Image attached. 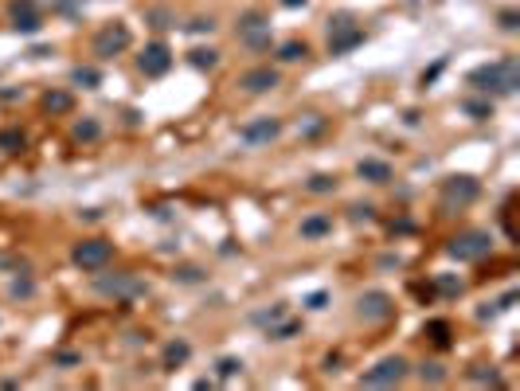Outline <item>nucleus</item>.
I'll return each mask as SVG.
<instances>
[{"mask_svg":"<svg viewBox=\"0 0 520 391\" xmlns=\"http://www.w3.org/2000/svg\"><path fill=\"white\" fill-rule=\"evenodd\" d=\"M470 86L481 94H516V86H520L516 59H497V63H485V67H473Z\"/></svg>","mask_w":520,"mask_h":391,"instance_id":"nucleus-1","label":"nucleus"},{"mask_svg":"<svg viewBox=\"0 0 520 391\" xmlns=\"http://www.w3.org/2000/svg\"><path fill=\"white\" fill-rule=\"evenodd\" d=\"M493 251V235L481 227H470V231H458V235L446 243V255L458 258V263H481V258Z\"/></svg>","mask_w":520,"mask_h":391,"instance_id":"nucleus-2","label":"nucleus"},{"mask_svg":"<svg viewBox=\"0 0 520 391\" xmlns=\"http://www.w3.org/2000/svg\"><path fill=\"white\" fill-rule=\"evenodd\" d=\"M364 43V28L356 24L353 12H336L329 20V55H348Z\"/></svg>","mask_w":520,"mask_h":391,"instance_id":"nucleus-3","label":"nucleus"},{"mask_svg":"<svg viewBox=\"0 0 520 391\" xmlns=\"http://www.w3.org/2000/svg\"><path fill=\"white\" fill-rule=\"evenodd\" d=\"M94 289H98L102 298H114V301H137L149 294V286H145L137 274H98L94 278Z\"/></svg>","mask_w":520,"mask_h":391,"instance_id":"nucleus-4","label":"nucleus"},{"mask_svg":"<svg viewBox=\"0 0 520 391\" xmlns=\"http://www.w3.org/2000/svg\"><path fill=\"white\" fill-rule=\"evenodd\" d=\"M235 32L251 52H270V43H274V35H270V16L262 8H247L243 16H239Z\"/></svg>","mask_w":520,"mask_h":391,"instance_id":"nucleus-5","label":"nucleus"},{"mask_svg":"<svg viewBox=\"0 0 520 391\" xmlns=\"http://www.w3.org/2000/svg\"><path fill=\"white\" fill-rule=\"evenodd\" d=\"M110 258H114V243H110V239H83V243H75V251H71V263L86 274L106 270Z\"/></svg>","mask_w":520,"mask_h":391,"instance_id":"nucleus-6","label":"nucleus"},{"mask_svg":"<svg viewBox=\"0 0 520 391\" xmlns=\"http://www.w3.org/2000/svg\"><path fill=\"white\" fill-rule=\"evenodd\" d=\"M478 196H481V180L466 176V172L442 180V207L446 212H454V207H470Z\"/></svg>","mask_w":520,"mask_h":391,"instance_id":"nucleus-7","label":"nucleus"},{"mask_svg":"<svg viewBox=\"0 0 520 391\" xmlns=\"http://www.w3.org/2000/svg\"><path fill=\"white\" fill-rule=\"evenodd\" d=\"M129 43H134V32L126 24H106L94 35V55L98 59H118L122 52H129Z\"/></svg>","mask_w":520,"mask_h":391,"instance_id":"nucleus-8","label":"nucleus"},{"mask_svg":"<svg viewBox=\"0 0 520 391\" xmlns=\"http://www.w3.org/2000/svg\"><path fill=\"white\" fill-rule=\"evenodd\" d=\"M356 313H360L364 321H391L395 301H391V294H384V289H364L360 298H356Z\"/></svg>","mask_w":520,"mask_h":391,"instance_id":"nucleus-9","label":"nucleus"},{"mask_svg":"<svg viewBox=\"0 0 520 391\" xmlns=\"http://www.w3.org/2000/svg\"><path fill=\"white\" fill-rule=\"evenodd\" d=\"M403 375H407V360L403 356H384L376 368H368V372L360 375L364 387H391V383H399Z\"/></svg>","mask_w":520,"mask_h":391,"instance_id":"nucleus-10","label":"nucleus"},{"mask_svg":"<svg viewBox=\"0 0 520 391\" xmlns=\"http://www.w3.org/2000/svg\"><path fill=\"white\" fill-rule=\"evenodd\" d=\"M137 67H141V75H145V78H160V75H168V71H172V52H168V43H160V40L145 43V52L137 55Z\"/></svg>","mask_w":520,"mask_h":391,"instance_id":"nucleus-11","label":"nucleus"},{"mask_svg":"<svg viewBox=\"0 0 520 391\" xmlns=\"http://www.w3.org/2000/svg\"><path fill=\"white\" fill-rule=\"evenodd\" d=\"M282 133V118H254V121H247V126H239V141L243 145H251V149H259V145H270L274 137Z\"/></svg>","mask_w":520,"mask_h":391,"instance_id":"nucleus-12","label":"nucleus"},{"mask_svg":"<svg viewBox=\"0 0 520 391\" xmlns=\"http://www.w3.org/2000/svg\"><path fill=\"white\" fill-rule=\"evenodd\" d=\"M278 83H282V75H278V67H270V63L251 67V71L239 75V90H247V94H270V90H278Z\"/></svg>","mask_w":520,"mask_h":391,"instance_id":"nucleus-13","label":"nucleus"},{"mask_svg":"<svg viewBox=\"0 0 520 391\" xmlns=\"http://www.w3.org/2000/svg\"><path fill=\"white\" fill-rule=\"evenodd\" d=\"M8 16H12V28H16L20 35H35L43 28V12H40L35 0H12Z\"/></svg>","mask_w":520,"mask_h":391,"instance_id":"nucleus-14","label":"nucleus"},{"mask_svg":"<svg viewBox=\"0 0 520 391\" xmlns=\"http://www.w3.org/2000/svg\"><path fill=\"white\" fill-rule=\"evenodd\" d=\"M297 235H302L305 243H321L325 235H333V215H325V212L305 215V219H302V227H297Z\"/></svg>","mask_w":520,"mask_h":391,"instance_id":"nucleus-15","label":"nucleus"},{"mask_svg":"<svg viewBox=\"0 0 520 391\" xmlns=\"http://www.w3.org/2000/svg\"><path fill=\"white\" fill-rule=\"evenodd\" d=\"M188 360H192V344H188V340H168L165 344V352H160V368H165V372H177V368H184Z\"/></svg>","mask_w":520,"mask_h":391,"instance_id":"nucleus-16","label":"nucleus"},{"mask_svg":"<svg viewBox=\"0 0 520 391\" xmlns=\"http://www.w3.org/2000/svg\"><path fill=\"white\" fill-rule=\"evenodd\" d=\"M356 176L368 180V184H387V180H391V164L379 161V157H364V161L356 164Z\"/></svg>","mask_w":520,"mask_h":391,"instance_id":"nucleus-17","label":"nucleus"},{"mask_svg":"<svg viewBox=\"0 0 520 391\" xmlns=\"http://www.w3.org/2000/svg\"><path fill=\"white\" fill-rule=\"evenodd\" d=\"M71 137H75L78 145H94V141L102 137V121H98V118H83V121H75Z\"/></svg>","mask_w":520,"mask_h":391,"instance_id":"nucleus-18","label":"nucleus"},{"mask_svg":"<svg viewBox=\"0 0 520 391\" xmlns=\"http://www.w3.org/2000/svg\"><path fill=\"white\" fill-rule=\"evenodd\" d=\"M188 63H192L196 71H215L219 67V52L215 47H192V52H188Z\"/></svg>","mask_w":520,"mask_h":391,"instance_id":"nucleus-19","label":"nucleus"},{"mask_svg":"<svg viewBox=\"0 0 520 391\" xmlns=\"http://www.w3.org/2000/svg\"><path fill=\"white\" fill-rule=\"evenodd\" d=\"M71 106H75V98H71L67 90H47L43 94V110L47 114H71Z\"/></svg>","mask_w":520,"mask_h":391,"instance_id":"nucleus-20","label":"nucleus"},{"mask_svg":"<svg viewBox=\"0 0 520 391\" xmlns=\"http://www.w3.org/2000/svg\"><path fill=\"white\" fill-rule=\"evenodd\" d=\"M297 332H302V321H285V317H278L274 325H266V337L270 340H294Z\"/></svg>","mask_w":520,"mask_h":391,"instance_id":"nucleus-21","label":"nucleus"},{"mask_svg":"<svg viewBox=\"0 0 520 391\" xmlns=\"http://www.w3.org/2000/svg\"><path fill=\"white\" fill-rule=\"evenodd\" d=\"M28 137L24 129H0V153H24Z\"/></svg>","mask_w":520,"mask_h":391,"instance_id":"nucleus-22","label":"nucleus"},{"mask_svg":"<svg viewBox=\"0 0 520 391\" xmlns=\"http://www.w3.org/2000/svg\"><path fill=\"white\" fill-rule=\"evenodd\" d=\"M309 55V43L305 40H285L282 47H278V59L282 63H297V59H305Z\"/></svg>","mask_w":520,"mask_h":391,"instance_id":"nucleus-23","label":"nucleus"},{"mask_svg":"<svg viewBox=\"0 0 520 391\" xmlns=\"http://www.w3.org/2000/svg\"><path fill=\"white\" fill-rule=\"evenodd\" d=\"M461 278L458 274H435V294H442V298H458L461 294Z\"/></svg>","mask_w":520,"mask_h":391,"instance_id":"nucleus-24","label":"nucleus"},{"mask_svg":"<svg viewBox=\"0 0 520 391\" xmlns=\"http://www.w3.org/2000/svg\"><path fill=\"white\" fill-rule=\"evenodd\" d=\"M305 192H309V196H329V192H336V176H329V172H317V176L305 180Z\"/></svg>","mask_w":520,"mask_h":391,"instance_id":"nucleus-25","label":"nucleus"},{"mask_svg":"<svg viewBox=\"0 0 520 391\" xmlns=\"http://www.w3.org/2000/svg\"><path fill=\"white\" fill-rule=\"evenodd\" d=\"M71 83L83 86V90H94V86H102V75L94 67H75L71 71Z\"/></svg>","mask_w":520,"mask_h":391,"instance_id":"nucleus-26","label":"nucleus"},{"mask_svg":"<svg viewBox=\"0 0 520 391\" xmlns=\"http://www.w3.org/2000/svg\"><path fill=\"white\" fill-rule=\"evenodd\" d=\"M461 110L470 114L473 121H489V118H493V102H481V98H470V102L461 106Z\"/></svg>","mask_w":520,"mask_h":391,"instance_id":"nucleus-27","label":"nucleus"},{"mask_svg":"<svg viewBox=\"0 0 520 391\" xmlns=\"http://www.w3.org/2000/svg\"><path fill=\"white\" fill-rule=\"evenodd\" d=\"M422 332L435 340L438 349H446V344H450V325H446V321H427V329H422Z\"/></svg>","mask_w":520,"mask_h":391,"instance_id":"nucleus-28","label":"nucleus"},{"mask_svg":"<svg viewBox=\"0 0 520 391\" xmlns=\"http://www.w3.org/2000/svg\"><path fill=\"white\" fill-rule=\"evenodd\" d=\"M8 294H12V298H20V301H28V298H35V282L28 278V274H20V278L8 286Z\"/></svg>","mask_w":520,"mask_h":391,"instance_id":"nucleus-29","label":"nucleus"},{"mask_svg":"<svg viewBox=\"0 0 520 391\" xmlns=\"http://www.w3.org/2000/svg\"><path fill=\"white\" fill-rule=\"evenodd\" d=\"M419 380L422 383H446V372L438 360H427V364H419Z\"/></svg>","mask_w":520,"mask_h":391,"instance_id":"nucleus-30","label":"nucleus"},{"mask_svg":"<svg viewBox=\"0 0 520 391\" xmlns=\"http://www.w3.org/2000/svg\"><path fill=\"white\" fill-rule=\"evenodd\" d=\"M297 129H302V137H317V133H325V118H321V114H305V118L297 121Z\"/></svg>","mask_w":520,"mask_h":391,"instance_id":"nucleus-31","label":"nucleus"},{"mask_svg":"<svg viewBox=\"0 0 520 391\" xmlns=\"http://www.w3.org/2000/svg\"><path fill=\"white\" fill-rule=\"evenodd\" d=\"M215 372H219V380H235V375L243 372V360H239V356H223L215 364Z\"/></svg>","mask_w":520,"mask_h":391,"instance_id":"nucleus-32","label":"nucleus"},{"mask_svg":"<svg viewBox=\"0 0 520 391\" xmlns=\"http://www.w3.org/2000/svg\"><path fill=\"white\" fill-rule=\"evenodd\" d=\"M145 20H149L153 28H177V16H172L168 8H149V12H145Z\"/></svg>","mask_w":520,"mask_h":391,"instance_id":"nucleus-33","label":"nucleus"},{"mask_svg":"<svg viewBox=\"0 0 520 391\" xmlns=\"http://www.w3.org/2000/svg\"><path fill=\"white\" fill-rule=\"evenodd\" d=\"M497 24H501V32H516V28H520V12L516 8H504L501 16H497Z\"/></svg>","mask_w":520,"mask_h":391,"instance_id":"nucleus-34","label":"nucleus"},{"mask_svg":"<svg viewBox=\"0 0 520 391\" xmlns=\"http://www.w3.org/2000/svg\"><path fill=\"white\" fill-rule=\"evenodd\" d=\"M470 375H473V380H478V383H493V387H501V383H504L501 375L493 372V368H489V372H485V364H478V368H473Z\"/></svg>","mask_w":520,"mask_h":391,"instance_id":"nucleus-35","label":"nucleus"},{"mask_svg":"<svg viewBox=\"0 0 520 391\" xmlns=\"http://www.w3.org/2000/svg\"><path fill=\"white\" fill-rule=\"evenodd\" d=\"M278 317H285V306H270V309H262V313H254V325H274Z\"/></svg>","mask_w":520,"mask_h":391,"instance_id":"nucleus-36","label":"nucleus"},{"mask_svg":"<svg viewBox=\"0 0 520 391\" xmlns=\"http://www.w3.org/2000/svg\"><path fill=\"white\" fill-rule=\"evenodd\" d=\"M188 32H196V35H211V32H215V20H211V16H196L192 24H188Z\"/></svg>","mask_w":520,"mask_h":391,"instance_id":"nucleus-37","label":"nucleus"},{"mask_svg":"<svg viewBox=\"0 0 520 391\" xmlns=\"http://www.w3.org/2000/svg\"><path fill=\"white\" fill-rule=\"evenodd\" d=\"M172 278H177V282H200V278H203V270H200V266H180V270L172 274Z\"/></svg>","mask_w":520,"mask_h":391,"instance_id":"nucleus-38","label":"nucleus"},{"mask_svg":"<svg viewBox=\"0 0 520 391\" xmlns=\"http://www.w3.org/2000/svg\"><path fill=\"white\" fill-rule=\"evenodd\" d=\"M325 301H329L325 289H313L309 298H305V309H325Z\"/></svg>","mask_w":520,"mask_h":391,"instance_id":"nucleus-39","label":"nucleus"},{"mask_svg":"<svg viewBox=\"0 0 520 391\" xmlns=\"http://www.w3.org/2000/svg\"><path fill=\"white\" fill-rule=\"evenodd\" d=\"M372 215H376V207L372 204H353V219L360 223V219H372Z\"/></svg>","mask_w":520,"mask_h":391,"instance_id":"nucleus-40","label":"nucleus"},{"mask_svg":"<svg viewBox=\"0 0 520 391\" xmlns=\"http://www.w3.org/2000/svg\"><path fill=\"white\" fill-rule=\"evenodd\" d=\"M442 67H446V59H438V63H435V67H430V71H422V86H430V83H435V78L442 75Z\"/></svg>","mask_w":520,"mask_h":391,"instance_id":"nucleus-41","label":"nucleus"},{"mask_svg":"<svg viewBox=\"0 0 520 391\" xmlns=\"http://www.w3.org/2000/svg\"><path fill=\"white\" fill-rule=\"evenodd\" d=\"M83 4V0H55V8L59 12H67V16H75V8Z\"/></svg>","mask_w":520,"mask_h":391,"instance_id":"nucleus-42","label":"nucleus"},{"mask_svg":"<svg viewBox=\"0 0 520 391\" xmlns=\"http://www.w3.org/2000/svg\"><path fill=\"white\" fill-rule=\"evenodd\" d=\"M501 309H497V301H489V306H481L478 309V321H489V317H497Z\"/></svg>","mask_w":520,"mask_h":391,"instance_id":"nucleus-43","label":"nucleus"},{"mask_svg":"<svg viewBox=\"0 0 520 391\" xmlns=\"http://www.w3.org/2000/svg\"><path fill=\"white\" fill-rule=\"evenodd\" d=\"M55 364H63V368H75V364H78V356H75V352H59V356H55Z\"/></svg>","mask_w":520,"mask_h":391,"instance_id":"nucleus-44","label":"nucleus"},{"mask_svg":"<svg viewBox=\"0 0 520 391\" xmlns=\"http://www.w3.org/2000/svg\"><path fill=\"white\" fill-rule=\"evenodd\" d=\"M512 306H516V289H509V294H504V298L497 301V309H512Z\"/></svg>","mask_w":520,"mask_h":391,"instance_id":"nucleus-45","label":"nucleus"},{"mask_svg":"<svg viewBox=\"0 0 520 391\" xmlns=\"http://www.w3.org/2000/svg\"><path fill=\"white\" fill-rule=\"evenodd\" d=\"M309 0H282V8H305Z\"/></svg>","mask_w":520,"mask_h":391,"instance_id":"nucleus-46","label":"nucleus"}]
</instances>
